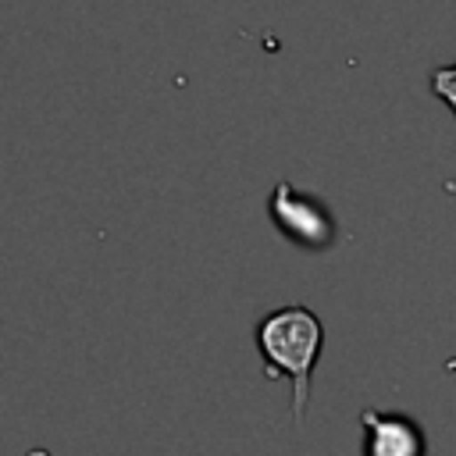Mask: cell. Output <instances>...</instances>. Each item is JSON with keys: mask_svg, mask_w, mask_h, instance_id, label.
Segmentation results:
<instances>
[{"mask_svg": "<svg viewBox=\"0 0 456 456\" xmlns=\"http://www.w3.org/2000/svg\"><path fill=\"white\" fill-rule=\"evenodd\" d=\"M256 353L264 360V378H289L292 381V417L303 424L310 403V378L324 349V324L310 306H278L267 310L253 328Z\"/></svg>", "mask_w": 456, "mask_h": 456, "instance_id": "6da1fadb", "label": "cell"}, {"mask_svg": "<svg viewBox=\"0 0 456 456\" xmlns=\"http://www.w3.org/2000/svg\"><path fill=\"white\" fill-rule=\"evenodd\" d=\"M267 214H271L274 228L285 239H292L296 246H303V249H328L335 242V217H331V210L317 196L299 192L292 182H278L271 189Z\"/></svg>", "mask_w": 456, "mask_h": 456, "instance_id": "7a4b0ae2", "label": "cell"}, {"mask_svg": "<svg viewBox=\"0 0 456 456\" xmlns=\"http://www.w3.org/2000/svg\"><path fill=\"white\" fill-rule=\"evenodd\" d=\"M363 456H424V435L410 417L363 410Z\"/></svg>", "mask_w": 456, "mask_h": 456, "instance_id": "3957f363", "label": "cell"}, {"mask_svg": "<svg viewBox=\"0 0 456 456\" xmlns=\"http://www.w3.org/2000/svg\"><path fill=\"white\" fill-rule=\"evenodd\" d=\"M431 93H435L438 100H445V103L452 107V114H456V64L431 71Z\"/></svg>", "mask_w": 456, "mask_h": 456, "instance_id": "277c9868", "label": "cell"}]
</instances>
